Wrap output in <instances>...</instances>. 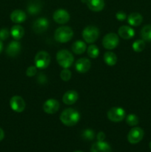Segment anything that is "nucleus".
<instances>
[{"instance_id":"nucleus-23","label":"nucleus","mask_w":151,"mask_h":152,"mask_svg":"<svg viewBox=\"0 0 151 152\" xmlns=\"http://www.w3.org/2000/svg\"><path fill=\"white\" fill-rule=\"evenodd\" d=\"M87 49L86 44L82 41H76L72 45V50L76 54H81Z\"/></svg>"},{"instance_id":"nucleus-15","label":"nucleus","mask_w":151,"mask_h":152,"mask_svg":"<svg viewBox=\"0 0 151 152\" xmlns=\"http://www.w3.org/2000/svg\"><path fill=\"white\" fill-rule=\"evenodd\" d=\"M21 50V45L17 41H12L6 49V53L9 56L14 57L17 56Z\"/></svg>"},{"instance_id":"nucleus-25","label":"nucleus","mask_w":151,"mask_h":152,"mask_svg":"<svg viewBox=\"0 0 151 152\" xmlns=\"http://www.w3.org/2000/svg\"><path fill=\"white\" fill-rule=\"evenodd\" d=\"M142 39L147 42H151V25H147L141 31Z\"/></svg>"},{"instance_id":"nucleus-1","label":"nucleus","mask_w":151,"mask_h":152,"mask_svg":"<svg viewBox=\"0 0 151 152\" xmlns=\"http://www.w3.org/2000/svg\"><path fill=\"white\" fill-rule=\"evenodd\" d=\"M80 114L73 108H67L64 110L60 115V120L67 126H73L79 121Z\"/></svg>"},{"instance_id":"nucleus-27","label":"nucleus","mask_w":151,"mask_h":152,"mask_svg":"<svg viewBox=\"0 0 151 152\" xmlns=\"http://www.w3.org/2000/svg\"><path fill=\"white\" fill-rule=\"evenodd\" d=\"M145 48V42L144 40H136L133 43V49L136 52H142Z\"/></svg>"},{"instance_id":"nucleus-18","label":"nucleus","mask_w":151,"mask_h":152,"mask_svg":"<svg viewBox=\"0 0 151 152\" xmlns=\"http://www.w3.org/2000/svg\"><path fill=\"white\" fill-rule=\"evenodd\" d=\"M87 5L93 11H101L105 7V0H87Z\"/></svg>"},{"instance_id":"nucleus-32","label":"nucleus","mask_w":151,"mask_h":152,"mask_svg":"<svg viewBox=\"0 0 151 152\" xmlns=\"http://www.w3.org/2000/svg\"><path fill=\"white\" fill-rule=\"evenodd\" d=\"M37 68L36 66H30L27 69L26 75L29 77H32L36 74Z\"/></svg>"},{"instance_id":"nucleus-28","label":"nucleus","mask_w":151,"mask_h":152,"mask_svg":"<svg viewBox=\"0 0 151 152\" xmlns=\"http://www.w3.org/2000/svg\"><path fill=\"white\" fill-rule=\"evenodd\" d=\"M139 120L135 114H129L126 118V123L130 126H135L139 124Z\"/></svg>"},{"instance_id":"nucleus-7","label":"nucleus","mask_w":151,"mask_h":152,"mask_svg":"<svg viewBox=\"0 0 151 152\" xmlns=\"http://www.w3.org/2000/svg\"><path fill=\"white\" fill-rule=\"evenodd\" d=\"M107 117L110 121L118 123L122 121L125 117V111L119 107H113L107 111Z\"/></svg>"},{"instance_id":"nucleus-35","label":"nucleus","mask_w":151,"mask_h":152,"mask_svg":"<svg viewBox=\"0 0 151 152\" xmlns=\"http://www.w3.org/2000/svg\"><path fill=\"white\" fill-rule=\"evenodd\" d=\"M105 134L102 132H99L97 134V140L100 141V142H102V141L105 140Z\"/></svg>"},{"instance_id":"nucleus-16","label":"nucleus","mask_w":151,"mask_h":152,"mask_svg":"<svg viewBox=\"0 0 151 152\" xmlns=\"http://www.w3.org/2000/svg\"><path fill=\"white\" fill-rule=\"evenodd\" d=\"M78 99V93L75 91H68L65 92L62 97V101L66 105H73Z\"/></svg>"},{"instance_id":"nucleus-31","label":"nucleus","mask_w":151,"mask_h":152,"mask_svg":"<svg viewBox=\"0 0 151 152\" xmlns=\"http://www.w3.org/2000/svg\"><path fill=\"white\" fill-rule=\"evenodd\" d=\"M10 36V32L7 28H1L0 30V40H6Z\"/></svg>"},{"instance_id":"nucleus-24","label":"nucleus","mask_w":151,"mask_h":152,"mask_svg":"<svg viewBox=\"0 0 151 152\" xmlns=\"http://www.w3.org/2000/svg\"><path fill=\"white\" fill-rule=\"evenodd\" d=\"M104 61L109 66H113L117 62V56L113 52L107 51L104 54Z\"/></svg>"},{"instance_id":"nucleus-3","label":"nucleus","mask_w":151,"mask_h":152,"mask_svg":"<svg viewBox=\"0 0 151 152\" xmlns=\"http://www.w3.org/2000/svg\"><path fill=\"white\" fill-rule=\"evenodd\" d=\"M56 60L62 68H68L73 63L74 57L68 50H61L56 53Z\"/></svg>"},{"instance_id":"nucleus-29","label":"nucleus","mask_w":151,"mask_h":152,"mask_svg":"<svg viewBox=\"0 0 151 152\" xmlns=\"http://www.w3.org/2000/svg\"><path fill=\"white\" fill-rule=\"evenodd\" d=\"M94 135L95 133L93 130H91L90 129H87L83 131L81 137H83V139L86 140H92L94 138Z\"/></svg>"},{"instance_id":"nucleus-17","label":"nucleus","mask_w":151,"mask_h":152,"mask_svg":"<svg viewBox=\"0 0 151 152\" xmlns=\"http://www.w3.org/2000/svg\"><path fill=\"white\" fill-rule=\"evenodd\" d=\"M90 152H112V151H111L110 146L107 142H105L104 141L102 142L98 141L93 144Z\"/></svg>"},{"instance_id":"nucleus-34","label":"nucleus","mask_w":151,"mask_h":152,"mask_svg":"<svg viewBox=\"0 0 151 152\" xmlns=\"http://www.w3.org/2000/svg\"><path fill=\"white\" fill-rule=\"evenodd\" d=\"M37 81H38V83H40V84H44L45 83H47V78H46L44 74H40L39 75H38V78H37Z\"/></svg>"},{"instance_id":"nucleus-14","label":"nucleus","mask_w":151,"mask_h":152,"mask_svg":"<svg viewBox=\"0 0 151 152\" xmlns=\"http://www.w3.org/2000/svg\"><path fill=\"white\" fill-rule=\"evenodd\" d=\"M42 3L40 0H31L28 2L27 10L30 15H36L41 12Z\"/></svg>"},{"instance_id":"nucleus-37","label":"nucleus","mask_w":151,"mask_h":152,"mask_svg":"<svg viewBox=\"0 0 151 152\" xmlns=\"http://www.w3.org/2000/svg\"><path fill=\"white\" fill-rule=\"evenodd\" d=\"M2 48H3V44L2 42H1V41H0V53H1V50H2Z\"/></svg>"},{"instance_id":"nucleus-20","label":"nucleus","mask_w":151,"mask_h":152,"mask_svg":"<svg viewBox=\"0 0 151 152\" xmlns=\"http://www.w3.org/2000/svg\"><path fill=\"white\" fill-rule=\"evenodd\" d=\"M26 13L22 10H15L10 14V19L14 23H22L26 19Z\"/></svg>"},{"instance_id":"nucleus-4","label":"nucleus","mask_w":151,"mask_h":152,"mask_svg":"<svg viewBox=\"0 0 151 152\" xmlns=\"http://www.w3.org/2000/svg\"><path fill=\"white\" fill-rule=\"evenodd\" d=\"M36 67L39 69H44L47 68L50 63V56L47 52L39 51L36 53L34 58Z\"/></svg>"},{"instance_id":"nucleus-12","label":"nucleus","mask_w":151,"mask_h":152,"mask_svg":"<svg viewBox=\"0 0 151 152\" xmlns=\"http://www.w3.org/2000/svg\"><path fill=\"white\" fill-rule=\"evenodd\" d=\"M69 13L64 9H58L53 13V19L56 23L65 24L70 20Z\"/></svg>"},{"instance_id":"nucleus-13","label":"nucleus","mask_w":151,"mask_h":152,"mask_svg":"<svg viewBox=\"0 0 151 152\" xmlns=\"http://www.w3.org/2000/svg\"><path fill=\"white\" fill-rule=\"evenodd\" d=\"M90 66H91V62L87 58H81L78 59L76 62L75 68L78 72L84 74V73L87 72L90 70Z\"/></svg>"},{"instance_id":"nucleus-9","label":"nucleus","mask_w":151,"mask_h":152,"mask_svg":"<svg viewBox=\"0 0 151 152\" xmlns=\"http://www.w3.org/2000/svg\"><path fill=\"white\" fill-rule=\"evenodd\" d=\"M49 27V21L46 18H38L33 23L32 28L36 34L45 32Z\"/></svg>"},{"instance_id":"nucleus-38","label":"nucleus","mask_w":151,"mask_h":152,"mask_svg":"<svg viewBox=\"0 0 151 152\" xmlns=\"http://www.w3.org/2000/svg\"><path fill=\"white\" fill-rule=\"evenodd\" d=\"M149 146H150V150H151V142H150V144H149Z\"/></svg>"},{"instance_id":"nucleus-26","label":"nucleus","mask_w":151,"mask_h":152,"mask_svg":"<svg viewBox=\"0 0 151 152\" xmlns=\"http://www.w3.org/2000/svg\"><path fill=\"white\" fill-rule=\"evenodd\" d=\"M99 54V49L98 47L95 45H91L87 48V55L89 57L93 58V59H96Z\"/></svg>"},{"instance_id":"nucleus-2","label":"nucleus","mask_w":151,"mask_h":152,"mask_svg":"<svg viewBox=\"0 0 151 152\" xmlns=\"http://www.w3.org/2000/svg\"><path fill=\"white\" fill-rule=\"evenodd\" d=\"M73 36V31L70 27L64 26L57 28L55 31L54 38L57 42L65 43L69 42Z\"/></svg>"},{"instance_id":"nucleus-39","label":"nucleus","mask_w":151,"mask_h":152,"mask_svg":"<svg viewBox=\"0 0 151 152\" xmlns=\"http://www.w3.org/2000/svg\"><path fill=\"white\" fill-rule=\"evenodd\" d=\"M74 152H82V151H74Z\"/></svg>"},{"instance_id":"nucleus-5","label":"nucleus","mask_w":151,"mask_h":152,"mask_svg":"<svg viewBox=\"0 0 151 152\" xmlns=\"http://www.w3.org/2000/svg\"><path fill=\"white\" fill-rule=\"evenodd\" d=\"M99 37V31L95 26H87L83 30L82 37L87 43H93Z\"/></svg>"},{"instance_id":"nucleus-6","label":"nucleus","mask_w":151,"mask_h":152,"mask_svg":"<svg viewBox=\"0 0 151 152\" xmlns=\"http://www.w3.org/2000/svg\"><path fill=\"white\" fill-rule=\"evenodd\" d=\"M119 39L117 34L114 33H110L104 37L103 40H102V45L104 48L107 50H112V49L115 48L118 46Z\"/></svg>"},{"instance_id":"nucleus-22","label":"nucleus","mask_w":151,"mask_h":152,"mask_svg":"<svg viewBox=\"0 0 151 152\" xmlns=\"http://www.w3.org/2000/svg\"><path fill=\"white\" fill-rule=\"evenodd\" d=\"M10 34L13 37V38L16 40H19L23 37L24 34H25V31L24 28L22 26L19 25H14L13 28H11L10 31Z\"/></svg>"},{"instance_id":"nucleus-33","label":"nucleus","mask_w":151,"mask_h":152,"mask_svg":"<svg viewBox=\"0 0 151 152\" xmlns=\"http://www.w3.org/2000/svg\"><path fill=\"white\" fill-rule=\"evenodd\" d=\"M115 17H116V19H118V20L123 21L127 18V15H126L124 12L119 11L118 12V13H116V14H115Z\"/></svg>"},{"instance_id":"nucleus-11","label":"nucleus","mask_w":151,"mask_h":152,"mask_svg":"<svg viewBox=\"0 0 151 152\" xmlns=\"http://www.w3.org/2000/svg\"><path fill=\"white\" fill-rule=\"evenodd\" d=\"M59 109V102L55 99H49L43 105V110L49 114H55Z\"/></svg>"},{"instance_id":"nucleus-21","label":"nucleus","mask_w":151,"mask_h":152,"mask_svg":"<svg viewBox=\"0 0 151 152\" xmlns=\"http://www.w3.org/2000/svg\"><path fill=\"white\" fill-rule=\"evenodd\" d=\"M143 21L142 16L139 13H132L127 17V22L132 26H139Z\"/></svg>"},{"instance_id":"nucleus-8","label":"nucleus","mask_w":151,"mask_h":152,"mask_svg":"<svg viewBox=\"0 0 151 152\" xmlns=\"http://www.w3.org/2000/svg\"><path fill=\"white\" fill-rule=\"evenodd\" d=\"M144 131L141 128L135 127L129 132L127 134V140L131 144H136L142 141L144 137Z\"/></svg>"},{"instance_id":"nucleus-30","label":"nucleus","mask_w":151,"mask_h":152,"mask_svg":"<svg viewBox=\"0 0 151 152\" xmlns=\"http://www.w3.org/2000/svg\"><path fill=\"white\" fill-rule=\"evenodd\" d=\"M60 77L63 81L68 82L70 80L71 78V72L70 70H68V68H65L64 70H62L61 71L60 74Z\"/></svg>"},{"instance_id":"nucleus-36","label":"nucleus","mask_w":151,"mask_h":152,"mask_svg":"<svg viewBox=\"0 0 151 152\" xmlns=\"http://www.w3.org/2000/svg\"><path fill=\"white\" fill-rule=\"evenodd\" d=\"M4 131L0 128V141L4 139Z\"/></svg>"},{"instance_id":"nucleus-19","label":"nucleus","mask_w":151,"mask_h":152,"mask_svg":"<svg viewBox=\"0 0 151 152\" xmlns=\"http://www.w3.org/2000/svg\"><path fill=\"white\" fill-rule=\"evenodd\" d=\"M118 33V35L124 39H130L133 38V36L135 35L134 30L127 25H123V26L120 27Z\"/></svg>"},{"instance_id":"nucleus-10","label":"nucleus","mask_w":151,"mask_h":152,"mask_svg":"<svg viewBox=\"0 0 151 152\" xmlns=\"http://www.w3.org/2000/svg\"><path fill=\"white\" fill-rule=\"evenodd\" d=\"M10 105L12 110L16 112L21 113L25 110V102L23 98L19 96H14L10 99Z\"/></svg>"}]
</instances>
